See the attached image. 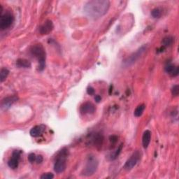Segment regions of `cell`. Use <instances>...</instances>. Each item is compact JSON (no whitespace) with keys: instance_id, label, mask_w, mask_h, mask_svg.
I'll return each instance as SVG.
<instances>
[{"instance_id":"obj_1","label":"cell","mask_w":179,"mask_h":179,"mask_svg":"<svg viewBox=\"0 0 179 179\" xmlns=\"http://www.w3.org/2000/svg\"><path fill=\"white\" fill-rule=\"evenodd\" d=\"M110 7L108 0H93L85 4V14L92 19H98L104 16Z\"/></svg>"},{"instance_id":"obj_2","label":"cell","mask_w":179,"mask_h":179,"mask_svg":"<svg viewBox=\"0 0 179 179\" xmlns=\"http://www.w3.org/2000/svg\"><path fill=\"white\" fill-rule=\"evenodd\" d=\"M31 55L37 59L39 62V70L43 71L46 67V51L43 45L38 44L34 45L30 48Z\"/></svg>"},{"instance_id":"obj_3","label":"cell","mask_w":179,"mask_h":179,"mask_svg":"<svg viewBox=\"0 0 179 179\" xmlns=\"http://www.w3.org/2000/svg\"><path fill=\"white\" fill-rule=\"evenodd\" d=\"M67 148H64L58 153L56 160L54 164V170L57 174L62 173L65 171L67 168V158L68 156Z\"/></svg>"},{"instance_id":"obj_4","label":"cell","mask_w":179,"mask_h":179,"mask_svg":"<svg viewBox=\"0 0 179 179\" xmlns=\"http://www.w3.org/2000/svg\"><path fill=\"white\" fill-rule=\"evenodd\" d=\"M98 161L94 155H90L88 157L86 166L82 171V175L85 176H90L93 175L98 168Z\"/></svg>"},{"instance_id":"obj_5","label":"cell","mask_w":179,"mask_h":179,"mask_svg":"<svg viewBox=\"0 0 179 179\" xmlns=\"http://www.w3.org/2000/svg\"><path fill=\"white\" fill-rule=\"evenodd\" d=\"M141 158V153L138 150H136L134 152L131 157L127 159L125 162L124 167V169L125 171H130L136 165V164L138 162Z\"/></svg>"},{"instance_id":"obj_6","label":"cell","mask_w":179,"mask_h":179,"mask_svg":"<svg viewBox=\"0 0 179 179\" xmlns=\"http://www.w3.org/2000/svg\"><path fill=\"white\" fill-rule=\"evenodd\" d=\"M146 46H143L141 47L140 48H138L135 53H134L132 55H131L130 56L127 57V59H125L124 60V65L127 67L133 65L134 62H136V60H138L139 59V57L141 56L145 51L146 50Z\"/></svg>"},{"instance_id":"obj_7","label":"cell","mask_w":179,"mask_h":179,"mask_svg":"<svg viewBox=\"0 0 179 179\" xmlns=\"http://www.w3.org/2000/svg\"><path fill=\"white\" fill-rule=\"evenodd\" d=\"M14 21V17L11 13H6L0 17V29L2 30L8 29L11 26Z\"/></svg>"},{"instance_id":"obj_8","label":"cell","mask_w":179,"mask_h":179,"mask_svg":"<svg viewBox=\"0 0 179 179\" xmlns=\"http://www.w3.org/2000/svg\"><path fill=\"white\" fill-rule=\"evenodd\" d=\"M22 153L21 150H16L12 153V157L8 162V165L11 169H16L18 168L19 165V161L20 159V155Z\"/></svg>"},{"instance_id":"obj_9","label":"cell","mask_w":179,"mask_h":179,"mask_svg":"<svg viewBox=\"0 0 179 179\" xmlns=\"http://www.w3.org/2000/svg\"><path fill=\"white\" fill-rule=\"evenodd\" d=\"M18 100V97L16 95L9 96L4 98L1 102V108L2 110H7Z\"/></svg>"},{"instance_id":"obj_10","label":"cell","mask_w":179,"mask_h":179,"mask_svg":"<svg viewBox=\"0 0 179 179\" xmlns=\"http://www.w3.org/2000/svg\"><path fill=\"white\" fill-rule=\"evenodd\" d=\"M53 28H54V25H53L52 21L50 20H47L39 27V33L42 35H48L49 33H50L53 31Z\"/></svg>"},{"instance_id":"obj_11","label":"cell","mask_w":179,"mask_h":179,"mask_svg":"<svg viewBox=\"0 0 179 179\" xmlns=\"http://www.w3.org/2000/svg\"><path fill=\"white\" fill-rule=\"evenodd\" d=\"M90 141L94 146L96 147L97 149H99L100 148H102V144H103L104 136L100 133H95L90 138Z\"/></svg>"},{"instance_id":"obj_12","label":"cell","mask_w":179,"mask_h":179,"mask_svg":"<svg viewBox=\"0 0 179 179\" xmlns=\"http://www.w3.org/2000/svg\"><path fill=\"white\" fill-rule=\"evenodd\" d=\"M80 111L83 114H93L95 112V106L91 102H86L80 106Z\"/></svg>"},{"instance_id":"obj_13","label":"cell","mask_w":179,"mask_h":179,"mask_svg":"<svg viewBox=\"0 0 179 179\" xmlns=\"http://www.w3.org/2000/svg\"><path fill=\"white\" fill-rule=\"evenodd\" d=\"M45 130H46V126L45 125H36V126L31 129L29 134L32 137H39V136H41L44 133Z\"/></svg>"},{"instance_id":"obj_14","label":"cell","mask_w":179,"mask_h":179,"mask_svg":"<svg viewBox=\"0 0 179 179\" xmlns=\"http://www.w3.org/2000/svg\"><path fill=\"white\" fill-rule=\"evenodd\" d=\"M151 132L150 130H146L142 136V144L144 148H147L150 143Z\"/></svg>"},{"instance_id":"obj_15","label":"cell","mask_w":179,"mask_h":179,"mask_svg":"<svg viewBox=\"0 0 179 179\" xmlns=\"http://www.w3.org/2000/svg\"><path fill=\"white\" fill-rule=\"evenodd\" d=\"M16 66L19 68H30L31 62L26 59H18L16 61Z\"/></svg>"},{"instance_id":"obj_16","label":"cell","mask_w":179,"mask_h":179,"mask_svg":"<svg viewBox=\"0 0 179 179\" xmlns=\"http://www.w3.org/2000/svg\"><path fill=\"white\" fill-rule=\"evenodd\" d=\"M174 38L172 37H167L164 38L162 41V46H163L164 48H167V47H170L174 43Z\"/></svg>"},{"instance_id":"obj_17","label":"cell","mask_w":179,"mask_h":179,"mask_svg":"<svg viewBox=\"0 0 179 179\" xmlns=\"http://www.w3.org/2000/svg\"><path fill=\"white\" fill-rule=\"evenodd\" d=\"M145 108H146V106H145V104H144L138 105L137 107L136 108V109L134 110V116H135V117L138 118V117L141 116L143 113H144L145 110Z\"/></svg>"},{"instance_id":"obj_18","label":"cell","mask_w":179,"mask_h":179,"mask_svg":"<svg viewBox=\"0 0 179 179\" xmlns=\"http://www.w3.org/2000/svg\"><path fill=\"white\" fill-rule=\"evenodd\" d=\"M9 74V71L6 68H2L0 71V81L3 83L6 79L7 76Z\"/></svg>"},{"instance_id":"obj_19","label":"cell","mask_w":179,"mask_h":179,"mask_svg":"<svg viewBox=\"0 0 179 179\" xmlns=\"http://www.w3.org/2000/svg\"><path fill=\"white\" fill-rule=\"evenodd\" d=\"M176 67H177V66L172 65V64H168V65L165 66V70L167 74H169L170 76H172L173 73L174 72V71H175V69H176Z\"/></svg>"},{"instance_id":"obj_20","label":"cell","mask_w":179,"mask_h":179,"mask_svg":"<svg viewBox=\"0 0 179 179\" xmlns=\"http://www.w3.org/2000/svg\"><path fill=\"white\" fill-rule=\"evenodd\" d=\"M123 144H120V146L118 148H117V150L115 151V152L110 155V159L111 160H114V159H116L117 157L119 156V155L120 154L121 151H122V149H123Z\"/></svg>"},{"instance_id":"obj_21","label":"cell","mask_w":179,"mask_h":179,"mask_svg":"<svg viewBox=\"0 0 179 179\" xmlns=\"http://www.w3.org/2000/svg\"><path fill=\"white\" fill-rule=\"evenodd\" d=\"M151 15L154 18H159L162 16V10L159 8H155L152 10Z\"/></svg>"},{"instance_id":"obj_22","label":"cell","mask_w":179,"mask_h":179,"mask_svg":"<svg viewBox=\"0 0 179 179\" xmlns=\"http://www.w3.org/2000/svg\"><path fill=\"white\" fill-rule=\"evenodd\" d=\"M171 94L174 97H177L179 94V86L178 85H175L171 88Z\"/></svg>"},{"instance_id":"obj_23","label":"cell","mask_w":179,"mask_h":179,"mask_svg":"<svg viewBox=\"0 0 179 179\" xmlns=\"http://www.w3.org/2000/svg\"><path fill=\"white\" fill-rule=\"evenodd\" d=\"M40 178L41 179H53L54 178V175L52 173H44Z\"/></svg>"},{"instance_id":"obj_24","label":"cell","mask_w":179,"mask_h":179,"mask_svg":"<svg viewBox=\"0 0 179 179\" xmlns=\"http://www.w3.org/2000/svg\"><path fill=\"white\" fill-rule=\"evenodd\" d=\"M36 159H37V156H36V155L35 153H29V155H28V160L30 163H34L35 162H36Z\"/></svg>"},{"instance_id":"obj_25","label":"cell","mask_w":179,"mask_h":179,"mask_svg":"<svg viewBox=\"0 0 179 179\" xmlns=\"http://www.w3.org/2000/svg\"><path fill=\"white\" fill-rule=\"evenodd\" d=\"M109 140L112 144H116V142L118 141V136L116 135H111L110 136Z\"/></svg>"},{"instance_id":"obj_26","label":"cell","mask_w":179,"mask_h":179,"mask_svg":"<svg viewBox=\"0 0 179 179\" xmlns=\"http://www.w3.org/2000/svg\"><path fill=\"white\" fill-rule=\"evenodd\" d=\"M87 93H88V95H93L95 93V89H94L93 87L89 86L88 89H87Z\"/></svg>"},{"instance_id":"obj_27","label":"cell","mask_w":179,"mask_h":179,"mask_svg":"<svg viewBox=\"0 0 179 179\" xmlns=\"http://www.w3.org/2000/svg\"><path fill=\"white\" fill-rule=\"evenodd\" d=\"M44 160V158L43 157H42V155H37V159H36V162L37 164H41L42 162Z\"/></svg>"},{"instance_id":"obj_28","label":"cell","mask_w":179,"mask_h":179,"mask_svg":"<svg viewBox=\"0 0 179 179\" xmlns=\"http://www.w3.org/2000/svg\"><path fill=\"white\" fill-rule=\"evenodd\" d=\"M101 99H102V98H101V97H100L99 95L95 96V100L96 101V102H97V103H99V102H101Z\"/></svg>"},{"instance_id":"obj_29","label":"cell","mask_w":179,"mask_h":179,"mask_svg":"<svg viewBox=\"0 0 179 179\" xmlns=\"http://www.w3.org/2000/svg\"><path fill=\"white\" fill-rule=\"evenodd\" d=\"M112 89H113V86H110V89H109V95H111V94Z\"/></svg>"},{"instance_id":"obj_30","label":"cell","mask_w":179,"mask_h":179,"mask_svg":"<svg viewBox=\"0 0 179 179\" xmlns=\"http://www.w3.org/2000/svg\"><path fill=\"white\" fill-rule=\"evenodd\" d=\"M2 10H3V8H2V6L0 5V14H2Z\"/></svg>"}]
</instances>
